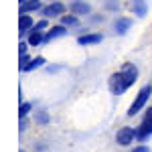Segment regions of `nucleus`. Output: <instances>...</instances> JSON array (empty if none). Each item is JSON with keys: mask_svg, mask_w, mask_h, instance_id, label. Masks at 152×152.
Segmentation results:
<instances>
[{"mask_svg": "<svg viewBox=\"0 0 152 152\" xmlns=\"http://www.w3.org/2000/svg\"><path fill=\"white\" fill-rule=\"evenodd\" d=\"M45 26H47V20H41V23L37 24L35 28H39V31H43V28H45Z\"/></svg>", "mask_w": 152, "mask_h": 152, "instance_id": "aec40b11", "label": "nucleus"}, {"mask_svg": "<svg viewBox=\"0 0 152 152\" xmlns=\"http://www.w3.org/2000/svg\"><path fill=\"white\" fill-rule=\"evenodd\" d=\"M152 94V89H150V85H146V87H142L140 89V94L136 95V99H134V104L130 105V110H128V116H134V114H138L142 107H144V104L148 102V97H150Z\"/></svg>", "mask_w": 152, "mask_h": 152, "instance_id": "f03ea898", "label": "nucleus"}, {"mask_svg": "<svg viewBox=\"0 0 152 152\" xmlns=\"http://www.w3.org/2000/svg\"><path fill=\"white\" fill-rule=\"evenodd\" d=\"M28 112H31V104H23L20 105V118H26Z\"/></svg>", "mask_w": 152, "mask_h": 152, "instance_id": "dca6fc26", "label": "nucleus"}, {"mask_svg": "<svg viewBox=\"0 0 152 152\" xmlns=\"http://www.w3.org/2000/svg\"><path fill=\"white\" fill-rule=\"evenodd\" d=\"M102 41V35H85L79 37V45H95Z\"/></svg>", "mask_w": 152, "mask_h": 152, "instance_id": "9b49d317", "label": "nucleus"}, {"mask_svg": "<svg viewBox=\"0 0 152 152\" xmlns=\"http://www.w3.org/2000/svg\"><path fill=\"white\" fill-rule=\"evenodd\" d=\"M65 33H67V31H65V26H53V28L49 31L47 35H45V41L49 43V41H53V39H59V37H63Z\"/></svg>", "mask_w": 152, "mask_h": 152, "instance_id": "0eeeda50", "label": "nucleus"}, {"mask_svg": "<svg viewBox=\"0 0 152 152\" xmlns=\"http://www.w3.org/2000/svg\"><path fill=\"white\" fill-rule=\"evenodd\" d=\"M39 8H41V2L39 0H26V2L20 4V12L23 14H26V12H31V10H39Z\"/></svg>", "mask_w": 152, "mask_h": 152, "instance_id": "1a4fd4ad", "label": "nucleus"}, {"mask_svg": "<svg viewBox=\"0 0 152 152\" xmlns=\"http://www.w3.org/2000/svg\"><path fill=\"white\" fill-rule=\"evenodd\" d=\"M130 24H132V20L130 18H120L116 23V31H118V35H124L126 31L130 28Z\"/></svg>", "mask_w": 152, "mask_h": 152, "instance_id": "f8f14e48", "label": "nucleus"}, {"mask_svg": "<svg viewBox=\"0 0 152 152\" xmlns=\"http://www.w3.org/2000/svg\"><path fill=\"white\" fill-rule=\"evenodd\" d=\"M136 138V132H134V128H122V130H118V136H116V140L118 144H122V146H128L130 142Z\"/></svg>", "mask_w": 152, "mask_h": 152, "instance_id": "20e7f679", "label": "nucleus"}, {"mask_svg": "<svg viewBox=\"0 0 152 152\" xmlns=\"http://www.w3.org/2000/svg\"><path fill=\"white\" fill-rule=\"evenodd\" d=\"M71 10L75 12V14H87L91 8H89V4H85V2H81V0H75V2L71 4Z\"/></svg>", "mask_w": 152, "mask_h": 152, "instance_id": "6e6552de", "label": "nucleus"}, {"mask_svg": "<svg viewBox=\"0 0 152 152\" xmlns=\"http://www.w3.org/2000/svg\"><path fill=\"white\" fill-rule=\"evenodd\" d=\"M31 26H33V18L28 14H20V35H26Z\"/></svg>", "mask_w": 152, "mask_h": 152, "instance_id": "9d476101", "label": "nucleus"}, {"mask_svg": "<svg viewBox=\"0 0 152 152\" xmlns=\"http://www.w3.org/2000/svg\"><path fill=\"white\" fill-rule=\"evenodd\" d=\"M43 63H45V59H43V57H37V59H33V61H28V65H26L23 71H33V69H37V67H41Z\"/></svg>", "mask_w": 152, "mask_h": 152, "instance_id": "4468645a", "label": "nucleus"}, {"mask_svg": "<svg viewBox=\"0 0 152 152\" xmlns=\"http://www.w3.org/2000/svg\"><path fill=\"white\" fill-rule=\"evenodd\" d=\"M43 41H45V35H43L39 28H33V31H31V37H28V45L37 47V45H41Z\"/></svg>", "mask_w": 152, "mask_h": 152, "instance_id": "423d86ee", "label": "nucleus"}, {"mask_svg": "<svg viewBox=\"0 0 152 152\" xmlns=\"http://www.w3.org/2000/svg\"><path fill=\"white\" fill-rule=\"evenodd\" d=\"M18 51H20V55H26V43H20Z\"/></svg>", "mask_w": 152, "mask_h": 152, "instance_id": "a211bd4d", "label": "nucleus"}, {"mask_svg": "<svg viewBox=\"0 0 152 152\" xmlns=\"http://www.w3.org/2000/svg\"><path fill=\"white\" fill-rule=\"evenodd\" d=\"M39 122H41V124H47V122H49V118H47V114H45V112H41V116H39Z\"/></svg>", "mask_w": 152, "mask_h": 152, "instance_id": "f3484780", "label": "nucleus"}, {"mask_svg": "<svg viewBox=\"0 0 152 152\" xmlns=\"http://www.w3.org/2000/svg\"><path fill=\"white\" fill-rule=\"evenodd\" d=\"M136 79H138V69H136V65L126 63L120 73H114V75L110 77V89H112V94L120 95V94H124L130 85H134Z\"/></svg>", "mask_w": 152, "mask_h": 152, "instance_id": "f257e3e1", "label": "nucleus"}, {"mask_svg": "<svg viewBox=\"0 0 152 152\" xmlns=\"http://www.w3.org/2000/svg\"><path fill=\"white\" fill-rule=\"evenodd\" d=\"M134 152H150V148H146V146H138V148H134Z\"/></svg>", "mask_w": 152, "mask_h": 152, "instance_id": "6ab92c4d", "label": "nucleus"}, {"mask_svg": "<svg viewBox=\"0 0 152 152\" xmlns=\"http://www.w3.org/2000/svg\"><path fill=\"white\" fill-rule=\"evenodd\" d=\"M150 134H152V107L146 112L142 124L138 126V130H136V138H138V140H146Z\"/></svg>", "mask_w": 152, "mask_h": 152, "instance_id": "7ed1b4c3", "label": "nucleus"}, {"mask_svg": "<svg viewBox=\"0 0 152 152\" xmlns=\"http://www.w3.org/2000/svg\"><path fill=\"white\" fill-rule=\"evenodd\" d=\"M63 10H65V6H63L61 2H53V4H49L47 8L43 10V14L49 18V16H59V14H63Z\"/></svg>", "mask_w": 152, "mask_h": 152, "instance_id": "39448f33", "label": "nucleus"}, {"mask_svg": "<svg viewBox=\"0 0 152 152\" xmlns=\"http://www.w3.org/2000/svg\"><path fill=\"white\" fill-rule=\"evenodd\" d=\"M132 10L136 12L138 16H144V14H146V4H144V0H134V2H132Z\"/></svg>", "mask_w": 152, "mask_h": 152, "instance_id": "ddd939ff", "label": "nucleus"}, {"mask_svg": "<svg viewBox=\"0 0 152 152\" xmlns=\"http://www.w3.org/2000/svg\"><path fill=\"white\" fill-rule=\"evenodd\" d=\"M61 20H63V24H77V18H75V16H63V18H61Z\"/></svg>", "mask_w": 152, "mask_h": 152, "instance_id": "2eb2a0df", "label": "nucleus"}]
</instances>
